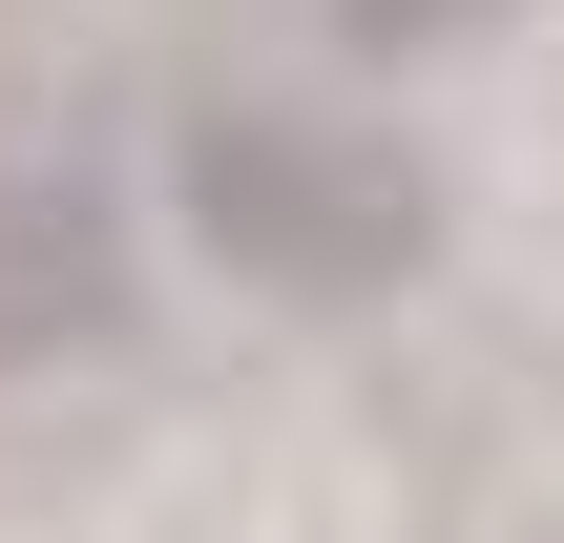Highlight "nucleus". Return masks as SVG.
<instances>
[{
  "instance_id": "obj_2",
  "label": "nucleus",
  "mask_w": 564,
  "mask_h": 543,
  "mask_svg": "<svg viewBox=\"0 0 564 543\" xmlns=\"http://www.w3.org/2000/svg\"><path fill=\"white\" fill-rule=\"evenodd\" d=\"M126 314H147V230H126V188H105L84 146L0 126V377L105 356Z\"/></svg>"
},
{
  "instance_id": "obj_1",
  "label": "nucleus",
  "mask_w": 564,
  "mask_h": 543,
  "mask_svg": "<svg viewBox=\"0 0 564 543\" xmlns=\"http://www.w3.org/2000/svg\"><path fill=\"white\" fill-rule=\"evenodd\" d=\"M167 209L230 251V293H398V272L440 251L419 146L314 126V105H209V126L167 146Z\"/></svg>"
}]
</instances>
